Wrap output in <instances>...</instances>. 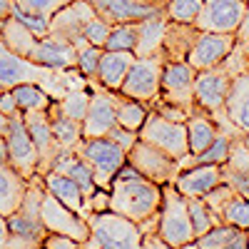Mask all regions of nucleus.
<instances>
[{
  "mask_svg": "<svg viewBox=\"0 0 249 249\" xmlns=\"http://www.w3.org/2000/svg\"><path fill=\"white\" fill-rule=\"evenodd\" d=\"M160 204H162V187L142 177L124 162L110 184V210L142 224L160 212Z\"/></svg>",
  "mask_w": 249,
  "mask_h": 249,
  "instance_id": "f257e3e1",
  "label": "nucleus"
},
{
  "mask_svg": "<svg viewBox=\"0 0 249 249\" xmlns=\"http://www.w3.org/2000/svg\"><path fill=\"white\" fill-rule=\"evenodd\" d=\"M43 195H45V184L43 177L35 175L30 177L25 199L18 210L8 217V227H10V239L20 242V244H30V247H43L48 230L43 219H40V204H43Z\"/></svg>",
  "mask_w": 249,
  "mask_h": 249,
  "instance_id": "f03ea898",
  "label": "nucleus"
},
{
  "mask_svg": "<svg viewBox=\"0 0 249 249\" xmlns=\"http://www.w3.org/2000/svg\"><path fill=\"white\" fill-rule=\"evenodd\" d=\"M157 234L167 242L172 249L195 242V230L190 210H187V197L175 190V184H162V204L157 212Z\"/></svg>",
  "mask_w": 249,
  "mask_h": 249,
  "instance_id": "7ed1b4c3",
  "label": "nucleus"
},
{
  "mask_svg": "<svg viewBox=\"0 0 249 249\" xmlns=\"http://www.w3.org/2000/svg\"><path fill=\"white\" fill-rule=\"evenodd\" d=\"M60 75H65V70H50V68L37 65V62H33L28 57H20L13 50H8V45L0 40V88L13 90L15 85L35 82V85H43L53 95V85H57ZM57 90L65 95L68 85H57Z\"/></svg>",
  "mask_w": 249,
  "mask_h": 249,
  "instance_id": "20e7f679",
  "label": "nucleus"
},
{
  "mask_svg": "<svg viewBox=\"0 0 249 249\" xmlns=\"http://www.w3.org/2000/svg\"><path fill=\"white\" fill-rule=\"evenodd\" d=\"M90 237L102 247V249H142V224L122 217L112 210L105 212H90L88 217Z\"/></svg>",
  "mask_w": 249,
  "mask_h": 249,
  "instance_id": "39448f33",
  "label": "nucleus"
},
{
  "mask_svg": "<svg viewBox=\"0 0 249 249\" xmlns=\"http://www.w3.org/2000/svg\"><path fill=\"white\" fill-rule=\"evenodd\" d=\"M75 152L90 164V170L95 175V184L100 190L110 192L112 177L120 172V167L127 162V152H124L117 142L110 137H82Z\"/></svg>",
  "mask_w": 249,
  "mask_h": 249,
  "instance_id": "423d86ee",
  "label": "nucleus"
},
{
  "mask_svg": "<svg viewBox=\"0 0 249 249\" xmlns=\"http://www.w3.org/2000/svg\"><path fill=\"white\" fill-rule=\"evenodd\" d=\"M195 75L197 70L190 65L187 60H167L162 65V77H160V97L164 102L195 112L197 102H195Z\"/></svg>",
  "mask_w": 249,
  "mask_h": 249,
  "instance_id": "0eeeda50",
  "label": "nucleus"
},
{
  "mask_svg": "<svg viewBox=\"0 0 249 249\" xmlns=\"http://www.w3.org/2000/svg\"><path fill=\"white\" fill-rule=\"evenodd\" d=\"M137 135H140V140L155 144L157 150L167 152L177 162H182L187 155H190V144H187V124L164 120L155 110H150L147 120L142 122V127L137 130Z\"/></svg>",
  "mask_w": 249,
  "mask_h": 249,
  "instance_id": "6e6552de",
  "label": "nucleus"
},
{
  "mask_svg": "<svg viewBox=\"0 0 249 249\" xmlns=\"http://www.w3.org/2000/svg\"><path fill=\"white\" fill-rule=\"evenodd\" d=\"M162 65H164L162 53H160V55H150V57H135L132 68H130L127 77L122 80L117 95L132 97V100H140V102H147V105H152V102L160 97Z\"/></svg>",
  "mask_w": 249,
  "mask_h": 249,
  "instance_id": "1a4fd4ad",
  "label": "nucleus"
},
{
  "mask_svg": "<svg viewBox=\"0 0 249 249\" xmlns=\"http://www.w3.org/2000/svg\"><path fill=\"white\" fill-rule=\"evenodd\" d=\"M127 164L132 170H137L142 177L152 179L155 184H172L177 179V175L182 172L179 162L175 157H170L167 152L157 150L155 144L137 140L132 144V150L127 152Z\"/></svg>",
  "mask_w": 249,
  "mask_h": 249,
  "instance_id": "9d476101",
  "label": "nucleus"
},
{
  "mask_svg": "<svg viewBox=\"0 0 249 249\" xmlns=\"http://www.w3.org/2000/svg\"><path fill=\"white\" fill-rule=\"evenodd\" d=\"M95 8L90 0H72V3L62 5L53 18H50V30L48 35L53 37H62L68 40V43H72L77 50H82L85 45H90L85 35H82V30H85V25L90 23V20L95 18Z\"/></svg>",
  "mask_w": 249,
  "mask_h": 249,
  "instance_id": "9b49d317",
  "label": "nucleus"
},
{
  "mask_svg": "<svg viewBox=\"0 0 249 249\" xmlns=\"http://www.w3.org/2000/svg\"><path fill=\"white\" fill-rule=\"evenodd\" d=\"M232 80L234 77L230 75V70H227L222 62L217 68L199 70L195 75V102H197V107L204 110L207 115H212V117L224 112V100L230 95Z\"/></svg>",
  "mask_w": 249,
  "mask_h": 249,
  "instance_id": "f8f14e48",
  "label": "nucleus"
},
{
  "mask_svg": "<svg viewBox=\"0 0 249 249\" xmlns=\"http://www.w3.org/2000/svg\"><path fill=\"white\" fill-rule=\"evenodd\" d=\"M40 219H43L45 230L48 232H55V234H65V237H72L77 239L80 244L90 239V227H88V219L72 212L70 207H65L57 197H53L48 190L43 195V204H40Z\"/></svg>",
  "mask_w": 249,
  "mask_h": 249,
  "instance_id": "ddd939ff",
  "label": "nucleus"
},
{
  "mask_svg": "<svg viewBox=\"0 0 249 249\" xmlns=\"http://www.w3.org/2000/svg\"><path fill=\"white\" fill-rule=\"evenodd\" d=\"M92 97L82 120V137H107L117 124V92L102 88L97 80H90Z\"/></svg>",
  "mask_w": 249,
  "mask_h": 249,
  "instance_id": "4468645a",
  "label": "nucleus"
},
{
  "mask_svg": "<svg viewBox=\"0 0 249 249\" xmlns=\"http://www.w3.org/2000/svg\"><path fill=\"white\" fill-rule=\"evenodd\" d=\"M5 140H8V162L13 167L23 175L25 179L35 177L37 175V147L25 127V120H23V112H15L10 117V124H8V132H5Z\"/></svg>",
  "mask_w": 249,
  "mask_h": 249,
  "instance_id": "2eb2a0df",
  "label": "nucleus"
},
{
  "mask_svg": "<svg viewBox=\"0 0 249 249\" xmlns=\"http://www.w3.org/2000/svg\"><path fill=\"white\" fill-rule=\"evenodd\" d=\"M247 10V0H204L195 28L202 33H230L234 35Z\"/></svg>",
  "mask_w": 249,
  "mask_h": 249,
  "instance_id": "dca6fc26",
  "label": "nucleus"
},
{
  "mask_svg": "<svg viewBox=\"0 0 249 249\" xmlns=\"http://www.w3.org/2000/svg\"><path fill=\"white\" fill-rule=\"evenodd\" d=\"M23 120H25V127L37 147V175L43 177L45 172L53 170L55 160L62 155V147L57 144L53 130H50V117H48V110H35V112H23Z\"/></svg>",
  "mask_w": 249,
  "mask_h": 249,
  "instance_id": "f3484780",
  "label": "nucleus"
},
{
  "mask_svg": "<svg viewBox=\"0 0 249 249\" xmlns=\"http://www.w3.org/2000/svg\"><path fill=\"white\" fill-rule=\"evenodd\" d=\"M237 45V37L230 33H202L197 35L192 50L187 53V62L199 72V70H210L217 68L219 62L230 55Z\"/></svg>",
  "mask_w": 249,
  "mask_h": 249,
  "instance_id": "a211bd4d",
  "label": "nucleus"
},
{
  "mask_svg": "<svg viewBox=\"0 0 249 249\" xmlns=\"http://www.w3.org/2000/svg\"><path fill=\"white\" fill-rule=\"evenodd\" d=\"M95 13L107 20L110 25L120 23H140L160 10H164L162 0H90Z\"/></svg>",
  "mask_w": 249,
  "mask_h": 249,
  "instance_id": "6ab92c4d",
  "label": "nucleus"
},
{
  "mask_svg": "<svg viewBox=\"0 0 249 249\" xmlns=\"http://www.w3.org/2000/svg\"><path fill=\"white\" fill-rule=\"evenodd\" d=\"M30 60L43 68H50V70H75L77 68V48L62 37L45 35L37 40Z\"/></svg>",
  "mask_w": 249,
  "mask_h": 249,
  "instance_id": "aec40b11",
  "label": "nucleus"
},
{
  "mask_svg": "<svg viewBox=\"0 0 249 249\" xmlns=\"http://www.w3.org/2000/svg\"><path fill=\"white\" fill-rule=\"evenodd\" d=\"M222 182H224L222 164H192V167L182 170L172 184L184 197H204L207 192L214 190Z\"/></svg>",
  "mask_w": 249,
  "mask_h": 249,
  "instance_id": "412c9836",
  "label": "nucleus"
},
{
  "mask_svg": "<svg viewBox=\"0 0 249 249\" xmlns=\"http://www.w3.org/2000/svg\"><path fill=\"white\" fill-rule=\"evenodd\" d=\"M132 62H135L132 50H102L100 65H97V82L102 88L117 92L122 80L127 77Z\"/></svg>",
  "mask_w": 249,
  "mask_h": 249,
  "instance_id": "4be33fe9",
  "label": "nucleus"
},
{
  "mask_svg": "<svg viewBox=\"0 0 249 249\" xmlns=\"http://www.w3.org/2000/svg\"><path fill=\"white\" fill-rule=\"evenodd\" d=\"M222 177L237 195L249 199V147L242 142V137L232 142V152L222 164Z\"/></svg>",
  "mask_w": 249,
  "mask_h": 249,
  "instance_id": "5701e85b",
  "label": "nucleus"
},
{
  "mask_svg": "<svg viewBox=\"0 0 249 249\" xmlns=\"http://www.w3.org/2000/svg\"><path fill=\"white\" fill-rule=\"evenodd\" d=\"M30 179H25L10 162H0V214L10 217L25 199Z\"/></svg>",
  "mask_w": 249,
  "mask_h": 249,
  "instance_id": "b1692460",
  "label": "nucleus"
},
{
  "mask_svg": "<svg viewBox=\"0 0 249 249\" xmlns=\"http://www.w3.org/2000/svg\"><path fill=\"white\" fill-rule=\"evenodd\" d=\"M224 115L239 132L249 135V72L232 80L230 95L224 100Z\"/></svg>",
  "mask_w": 249,
  "mask_h": 249,
  "instance_id": "393cba45",
  "label": "nucleus"
},
{
  "mask_svg": "<svg viewBox=\"0 0 249 249\" xmlns=\"http://www.w3.org/2000/svg\"><path fill=\"white\" fill-rule=\"evenodd\" d=\"M167 15L164 10L144 18L137 23V45H135V57H150V55H160L162 53V40H164V30H167Z\"/></svg>",
  "mask_w": 249,
  "mask_h": 249,
  "instance_id": "a878e982",
  "label": "nucleus"
},
{
  "mask_svg": "<svg viewBox=\"0 0 249 249\" xmlns=\"http://www.w3.org/2000/svg\"><path fill=\"white\" fill-rule=\"evenodd\" d=\"M43 184H45V190H48L53 197H57L65 207H70L72 212L88 217V212H85V199H88V197H85V192L80 190V184H77L75 179H70L68 175H62V172L50 170V172L43 175Z\"/></svg>",
  "mask_w": 249,
  "mask_h": 249,
  "instance_id": "bb28decb",
  "label": "nucleus"
},
{
  "mask_svg": "<svg viewBox=\"0 0 249 249\" xmlns=\"http://www.w3.org/2000/svg\"><path fill=\"white\" fill-rule=\"evenodd\" d=\"M184 124H187V144H190V155L192 157L202 155L214 142V137L219 135V124L214 122V117L207 115L199 107L187 117Z\"/></svg>",
  "mask_w": 249,
  "mask_h": 249,
  "instance_id": "cd10ccee",
  "label": "nucleus"
},
{
  "mask_svg": "<svg viewBox=\"0 0 249 249\" xmlns=\"http://www.w3.org/2000/svg\"><path fill=\"white\" fill-rule=\"evenodd\" d=\"M199 30L192 23H167L164 30V40H162V57L167 60H187V53L192 50L195 40H197Z\"/></svg>",
  "mask_w": 249,
  "mask_h": 249,
  "instance_id": "c85d7f7f",
  "label": "nucleus"
},
{
  "mask_svg": "<svg viewBox=\"0 0 249 249\" xmlns=\"http://www.w3.org/2000/svg\"><path fill=\"white\" fill-rule=\"evenodd\" d=\"M197 249H249V234L230 224H214L207 234L195 239Z\"/></svg>",
  "mask_w": 249,
  "mask_h": 249,
  "instance_id": "c756f323",
  "label": "nucleus"
},
{
  "mask_svg": "<svg viewBox=\"0 0 249 249\" xmlns=\"http://www.w3.org/2000/svg\"><path fill=\"white\" fill-rule=\"evenodd\" d=\"M53 170L55 172H62V175H68L70 179H75L80 184V190L85 192V197H90L95 190H97V184H95V175L90 170V164L82 160L75 150L72 152H62L55 164H53Z\"/></svg>",
  "mask_w": 249,
  "mask_h": 249,
  "instance_id": "7c9ffc66",
  "label": "nucleus"
},
{
  "mask_svg": "<svg viewBox=\"0 0 249 249\" xmlns=\"http://www.w3.org/2000/svg\"><path fill=\"white\" fill-rule=\"evenodd\" d=\"M48 117H50V130L57 140V144L62 147V152H72L80 140H82V122L68 117V115H62L57 110V102L53 100V105L48 107Z\"/></svg>",
  "mask_w": 249,
  "mask_h": 249,
  "instance_id": "2f4dec72",
  "label": "nucleus"
},
{
  "mask_svg": "<svg viewBox=\"0 0 249 249\" xmlns=\"http://www.w3.org/2000/svg\"><path fill=\"white\" fill-rule=\"evenodd\" d=\"M88 85H90L88 77H82V80L75 82V85H70L65 90V95H62L60 100H55L57 110L62 115H68V117L82 122V120H85L88 107H90V97H92V88H88Z\"/></svg>",
  "mask_w": 249,
  "mask_h": 249,
  "instance_id": "473e14b6",
  "label": "nucleus"
},
{
  "mask_svg": "<svg viewBox=\"0 0 249 249\" xmlns=\"http://www.w3.org/2000/svg\"><path fill=\"white\" fill-rule=\"evenodd\" d=\"M0 40L8 45V50H13L15 55H20V57H28L30 60V55H33V50H35V45H37V35L30 30V28H25L20 20H15L13 15L5 20V28H3V33H0Z\"/></svg>",
  "mask_w": 249,
  "mask_h": 249,
  "instance_id": "72a5a7b5",
  "label": "nucleus"
},
{
  "mask_svg": "<svg viewBox=\"0 0 249 249\" xmlns=\"http://www.w3.org/2000/svg\"><path fill=\"white\" fill-rule=\"evenodd\" d=\"M13 97L18 102L20 112H35V110H48L53 105V95L35 82H25V85H15L13 88Z\"/></svg>",
  "mask_w": 249,
  "mask_h": 249,
  "instance_id": "f704fd0d",
  "label": "nucleus"
},
{
  "mask_svg": "<svg viewBox=\"0 0 249 249\" xmlns=\"http://www.w3.org/2000/svg\"><path fill=\"white\" fill-rule=\"evenodd\" d=\"M147 115H150V105H147V102H140V100H132V97L117 95V124H120V127L137 132L142 127V122L147 120Z\"/></svg>",
  "mask_w": 249,
  "mask_h": 249,
  "instance_id": "c9c22d12",
  "label": "nucleus"
},
{
  "mask_svg": "<svg viewBox=\"0 0 249 249\" xmlns=\"http://www.w3.org/2000/svg\"><path fill=\"white\" fill-rule=\"evenodd\" d=\"M219 222H222V224H230V227H237V230L249 232V199L234 192L230 199H227V204L222 207Z\"/></svg>",
  "mask_w": 249,
  "mask_h": 249,
  "instance_id": "e433bc0d",
  "label": "nucleus"
},
{
  "mask_svg": "<svg viewBox=\"0 0 249 249\" xmlns=\"http://www.w3.org/2000/svg\"><path fill=\"white\" fill-rule=\"evenodd\" d=\"M187 210H190V219H192V230H195V237H202L212 230L214 224H222L214 212L207 207V202L202 197H187Z\"/></svg>",
  "mask_w": 249,
  "mask_h": 249,
  "instance_id": "4c0bfd02",
  "label": "nucleus"
},
{
  "mask_svg": "<svg viewBox=\"0 0 249 249\" xmlns=\"http://www.w3.org/2000/svg\"><path fill=\"white\" fill-rule=\"evenodd\" d=\"M234 140H237L234 135L219 130V135L214 137V142L210 144V147H207L202 155L195 157V164H224L227 157H230V152H232V142Z\"/></svg>",
  "mask_w": 249,
  "mask_h": 249,
  "instance_id": "58836bf2",
  "label": "nucleus"
},
{
  "mask_svg": "<svg viewBox=\"0 0 249 249\" xmlns=\"http://www.w3.org/2000/svg\"><path fill=\"white\" fill-rule=\"evenodd\" d=\"M137 45V23H120L112 25L105 50H135Z\"/></svg>",
  "mask_w": 249,
  "mask_h": 249,
  "instance_id": "ea45409f",
  "label": "nucleus"
},
{
  "mask_svg": "<svg viewBox=\"0 0 249 249\" xmlns=\"http://www.w3.org/2000/svg\"><path fill=\"white\" fill-rule=\"evenodd\" d=\"M204 0H170L164 5V15L172 23H195V18L199 15Z\"/></svg>",
  "mask_w": 249,
  "mask_h": 249,
  "instance_id": "a19ab883",
  "label": "nucleus"
},
{
  "mask_svg": "<svg viewBox=\"0 0 249 249\" xmlns=\"http://www.w3.org/2000/svg\"><path fill=\"white\" fill-rule=\"evenodd\" d=\"M100 57H102V48L95 45H85L82 50H77V72L88 80H97Z\"/></svg>",
  "mask_w": 249,
  "mask_h": 249,
  "instance_id": "79ce46f5",
  "label": "nucleus"
},
{
  "mask_svg": "<svg viewBox=\"0 0 249 249\" xmlns=\"http://www.w3.org/2000/svg\"><path fill=\"white\" fill-rule=\"evenodd\" d=\"M15 20H20L25 28H30L37 37H45L48 35V30H50V18H45V15H37V13H30V10H23V8H18V5H13V13H10Z\"/></svg>",
  "mask_w": 249,
  "mask_h": 249,
  "instance_id": "37998d69",
  "label": "nucleus"
},
{
  "mask_svg": "<svg viewBox=\"0 0 249 249\" xmlns=\"http://www.w3.org/2000/svg\"><path fill=\"white\" fill-rule=\"evenodd\" d=\"M110 30H112V25L107 23V20H102L100 15H95V18L90 20V23L85 25L82 35H85V40H88L90 45L105 50V43H107V37H110Z\"/></svg>",
  "mask_w": 249,
  "mask_h": 249,
  "instance_id": "c03bdc74",
  "label": "nucleus"
},
{
  "mask_svg": "<svg viewBox=\"0 0 249 249\" xmlns=\"http://www.w3.org/2000/svg\"><path fill=\"white\" fill-rule=\"evenodd\" d=\"M18 8L23 10H30V13H37V15H45V18H53L62 5L72 3V0H13Z\"/></svg>",
  "mask_w": 249,
  "mask_h": 249,
  "instance_id": "a18cd8bd",
  "label": "nucleus"
},
{
  "mask_svg": "<svg viewBox=\"0 0 249 249\" xmlns=\"http://www.w3.org/2000/svg\"><path fill=\"white\" fill-rule=\"evenodd\" d=\"M142 232H144L142 249H172L167 242H164V239L157 234V214L150 217L147 222H142Z\"/></svg>",
  "mask_w": 249,
  "mask_h": 249,
  "instance_id": "49530a36",
  "label": "nucleus"
},
{
  "mask_svg": "<svg viewBox=\"0 0 249 249\" xmlns=\"http://www.w3.org/2000/svg\"><path fill=\"white\" fill-rule=\"evenodd\" d=\"M107 137H110L112 142H117L124 152H130V150H132V144L140 140V135H137V132L124 130V127H120V124H115V127L110 130V135H107Z\"/></svg>",
  "mask_w": 249,
  "mask_h": 249,
  "instance_id": "de8ad7c7",
  "label": "nucleus"
},
{
  "mask_svg": "<svg viewBox=\"0 0 249 249\" xmlns=\"http://www.w3.org/2000/svg\"><path fill=\"white\" fill-rule=\"evenodd\" d=\"M43 249H80V242L72 239V237H65V234L48 232V237L43 242Z\"/></svg>",
  "mask_w": 249,
  "mask_h": 249,
  "instance_id": "09e8293b",
  "label": "nucleus"
},
{
  "mask_svg": "<svg viewBox=\"0 0 249 249\" xmlns=\"http://www.w3.org/2000/svg\"><path fill=\"white\" fill-rule=\"evenodd\" d=\"M234 37H237V43H244V40H249V0H247V10H244V18H242V23H239Z\"/></svg>",
  "mask_w": 249,
  "mask_h": 249,
  "instance_id": "8fccbe9b",
  "label": "nucleus"
},
{
  "mask_svg": "<svg viewBox=\"0 0 249 249\" xmlns=\"http://www.w3.org/2000/svg\"><path fill=\"white\" fill-rule=\"evenodd\" d=\"M10 242V227H8V217L0 214V249H8Z\"/></svg>",
  "mask_w": 249,
  "mask_h": 249,
  "instance_id": "3c124183",
  "label": "nucleus"
},
{
  "mask_svg": "<svg viewBox=\"0 0 249 249\" xmlns=\"http://www.w3.org/2000/svg\"><path fill=\"white\" fill-rule=\"evenodd\" d=\"M13 0H0V15L3 18H10V13H13Z\"/></svg>",
  "mask_w": 249,
  "mask_h": 249,
  "instance_id": "603ef678",
  "label": "nucleus"
},
{
  "mask_svg": "<svg viewBox=\"0 0 249 249\" xmlns=\"http://www.w3.org/2000/svg\"><path fill=\"white\" fill-rule=\"evenodd\" d=\"M0 162H8V140H5V135H0Z\"/></svg>",
  "mask_w": 249,
  "mask_h": 249,
  "instance_id": "864d4df0",
  "label": "nucleus"
},
{
  "mask_svg": "<svg viewBox=\"0 0 249 249\" xmlns=\"http://www.w3.org/2000/svg\"><path fill=\"white\" fill-rule=\"evenodd\" d=\"M8 249H43V247H30V244H20V242L10 239L8 242Z\"/></svg>",
  "mask_w": 249,
  "mask_h": 249,
  "instance_id": "5fc2aeb1",
  "label": "nucleus"
},
{
  "mask_svg": "<svg viewBox=\"0 0 249 249\" xmlns=\"http://www.w3.org/2000/svg\"><path fill=\"white\" fill-rule=\"evenodd\" d=\"M8 124H10V117L0 112V135H5V132H8Z\"/></svg>",
  "mask_w": 249,
  "mask_h": 249,
  "instance_id": "6e6d98bb",
  "label": "nucleus"
},
{
  "mask_svg": "<svg viewBox=\"0 0 249 249\" xmlns=\"http://www.w3.org/2000/svg\"><path fill=\"white\" fill-rule=\"evenodd\" d=\"M80 249H102V247H100V244H97V242L90 237L88 242H82V244H80Z\"/></svg>",
  "mask_w": 249,
  "mask_h": 249,
  "instance_id": "4d7b16f0",
  "label": "nucleus"
},
{
  "mask_svg": "<svg viewBox=\"0 0 249 249\" xmlns=\"http://www.w3.org/2000/svg\"><path fill=\"white\" fill-rule=\"evenodd\" d=\"M242 45V53H244V60H247V70H249V40H244V43H239Z\"/></svg>",
  "mask_w": 249,
  "mask_h": 249,
  "instance_id": "13d9d810",
  "label": "nucleus"
},
{
  "mask_svg": "<svg viewBox=\"0 0 249 249\" xmlns=\"http://www.w3.org/2000/svg\"><path fill=\"white\" fill-rule=\"evenodd\" d=\"M179 249H197V244H195V242H190V244H184V247H179Z\"/></svg>",
  "mask_w": 249,
  "mask_h": 249,
  "instance_id": "bf43d9fd",
  "label": "nucleus"
},
{
  "mask_svg": "<svg viewBox=\"0 0 249 249\" xmlns=\"http://www.w3.org/2000/svg\"><path fill=\"white\" fill-rule=\"evenodd\" d=\"M5 20H8V18H3V15H0V33H3V28H5Z\"/></svg>",
  "mask_w": 249,
  "mask_h": 249,
  "instance_id": "052dcab7",
  "label": "nucleus"
},
{
  "mask_svg": "<svg viewBox=\"0 0 249 249\" xmlns=\"http://www.w3.org/2000/svg\"><path fill=\"white\" fill-rule=\"evenodd\" d=\"M242 142H244V144H247V147H249V135H244V137H242Z\"/></svg>",
  "mask_w": 249,
  "mask_h": 249,
  "instance_id": "680f3d73",
  "label": "nucleus"
},
{
  "mask_svg": "<svg viewBox=\"0 0 249 249\" xmlns=\"http://www.w3.org/2000/svg\"><path fill=\"white\" fill-rule=\"evenodd\" d=\"M247 234H249V232H247Z\"/></svg>",
  "mask_w": 249,
  "mask_h": 249,
  "instance_id": "e2e57ef3",
  "label": "nucleus"
}]
</instances>
